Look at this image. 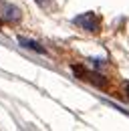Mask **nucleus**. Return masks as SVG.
<instances>
[{"mask_svg": "<svg viewBox=\"0 0 129 131\" xmlns=\"http://www.w3.org/2000/svg\"><path fill=\"white\" fill-rule=\"evenodd\" d=\"M73 22H75L77 26H81L83 30H87V32H97V30L101 28V22H99V18H97L95 12H85V14H79Z\"/></svg>", "mask_w": 129, "mask_h": 131, "instance_id": "f257e3e1", "label": "nucleus"}, {"mask_svg": "<svg viewBox=\"0 0 129 131\" xmlns=\"http://www.w3.org/2000/svg\"><path fill=\"white\" fill-rule=\"evenodd\" d=\"M0 14L4 20H8V22H18L20 20V10L12 6V4H6V2H2L0 4Z\"/></svg>", "mask_w": 129, "mask_h": 131, "instance_id": "f03ea898", "label": "nucleus"}, {"mask_svg": "<svg viewBox=\"0 0 129 131\" xmlns=\"http://www.w3.org/2000/svg\"><path fill=\"white\" fill-rule=\"evenodd\" d=\"M18 42H20L22 47H26V49L36 50V52H45V49H42V47H38V45H36L34 40H28V38H22V36H20V38H18Z\"/></svg>", "mask_w": 129, "mask_h": 131, "instance_id": "7ed1b4c3", "label": "nucleus"}, {"mask_svg": "<svg viewBox=\"0 0 129 131\" xmlns=\"http://www.w3.org/2000/svg\"><path fill=\"white\" fill-rule=\"evenodd\" d=\"M36 2H38V4H45V2H48V0H36Z\"/></svg>", "mask_w": 129, "mask_h": 131, "instance_id": "20e7f679", "label": "nucleus"}, {"mask_svg": "<svg viewBox=\"0 0 129 131\" xmlns=\"http://www.w3.org/2000/svg\"><path fill=\"white\" fill-rule=\"evenodd\" d=\"M127 93H129V87H127Z\"/></svg>", "mask_w": 129, "mask_h": 131, "instance_id": "39448f33", "label": "nucleus"}]
</instances>
